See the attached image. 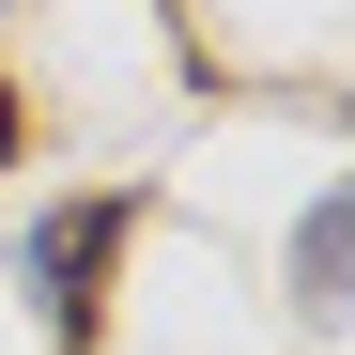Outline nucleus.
<instances>
[{
  "mask_svg": "<svg viewBox=\"0 0 355 355\" xmlns=\"http://www.w3.org/2000/svg\"><path fill=\"white\" fill-rule=\"evenodd\" d=\"M124 232H139V201H124V186H93V201H46V216H31V248H16V263H31V309H46V340H93Z\"/></svg>",
  "mask_w": 355,
  "mask_h": 355,
  "instance_id": "1",
  "label": "nucleus"
},
{
  "mask_svg": "<svg viewBox=\"0 0 355 355\" xmlns=\"http://www.w3.org/2000/svg\"><path fill=\"white\" fill-rule=\"evenodd\" d=\"M293 309H309V324H355V170L293 216Z\"/></svg>",
  "mask_w": 355,
  "mask_h": 355,
  "instance_id": "2",
  "label": "nucleus"
},
{
  "mask_svg": "<svg viewBox=\"0 0 355 355\" xmlns=\"http://www.w3.org/2000/svg\"><path fill=\"white\" fill-rule=\"evenodd\" d=\"M0 155H16V108H0Z\"/></svg>",
  "mask_w": 355,
  "mask_h": 355,
  "instance_id": "3",
  "label": "nucleus"
}]
</instances>
